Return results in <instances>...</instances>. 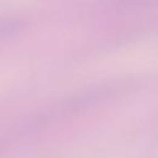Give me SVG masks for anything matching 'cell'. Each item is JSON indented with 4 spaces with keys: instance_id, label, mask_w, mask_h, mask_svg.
Returning a JSON list of instances; mask_svg holds the SVG:
<instances>
[{
    "instance_id": "1",
    "label": "cell",
    "mask_w": 158,
    "mask_h": 158,
    "mask_svg": "<svg viewBox=\"0 0 158 158\" xmlns=\"http://www.w3.org/2000/svg\"><path fill=\"white\" fill-rule=\"evenodd\" d=\"M0 152H1V148H0Z\"/></svg>"
}]
</instances>
